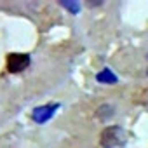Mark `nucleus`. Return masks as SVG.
<instances>
[{
    "label": "nucleus",
    "instance_id": "f03ea898",
    "mask_svg": "<svg viewBox=\"0 0 148 148\" xmlns=\"http://www.w3.org/2000/svg\"><path fill=\"white\" fill-rule=\"evenodd\" d=\"M30 66V56L28 54H19V52H12L7 56V70L11 73H18L23 71Z\"/></svg>",
    "mask_w": 148,
    "mask_h": 148
},
{
    "label": "nucleus",
    "instance_id": "423d86ee",
    "mask_svg": "<svg viewBox=\"0 0 148 148\" xmlns=\"http://www.w3.org/2000/svg\"><path fill=\"white\" fill-rule=\"evenodd\" d=\"M61 5L66 7V9H70L71 14H77V12H79V4H77V2H61Z\"/></svg>",
    "mask_w": 148,
    "mask_h": 148
},
{
    "label": "nucleus",
    "instance_id": "39448f33",
    "mask_svg": "<svg viewBox=\"0 0 148 148\" xmlns=\"http://www.w3.org/2000/svg\"><path fill=\"white\" fill-rule=\"evenodd\" d=\"M113 113H115V110H113V106H110V105H103V106H99L98 108V119H101V120H106V119H110V117H113Z\"/></svg>",
    "mask_w": 148,
    "mask_h": 148
},
{
    "label": "nucleus",
    "instance_id": "20e7f679",
    "mask_svg": "<svg viewBox=\"0 0 148 148\" xmlns=\"http://www.w3.org/2000/svg\"><path fill=\"white\" fill-rule=\"evenodd\" d=\"M96 80L101 82V84H115L117 82V77L113 75L110 70H103V71H99L98 75H96Z\"/></svg>",
    "mask_w": 148,
    "mask_h": 148
},
{
    "label": "nucleus",
    "instance_id": "7ed1b4c3",
    "mask_svg": "<svg viewBox=\"0 0 148 148\" xmlns=\"http://www.w3.org/2000/svg\"><path fill=\"white\" fill-rule=\"evenodd\" d=\"M59 108V105H45V106H38V108H35L33 110V120L37 122V124H44V122H47L52 115H54V112Z\"/></svg>",
    "mask_w": 148,
    "mask_h": 148
},
{
    "label": "nucleus",
    "instance_id": "f257e3e1",
    "mask_svg": "<svg viewBox=\"0 0 148 148\" xmlns=\"http://www.w3.org/2000/svg\"><path fill=\"white\" fill-rule=\"evenodd\" d=\"M127 141V132L120 125H110L103 129L99 143L103 148H122Z\"/></svg>",
    "mask_w": 148,
    "mask_h": 148
}]
</instances>
